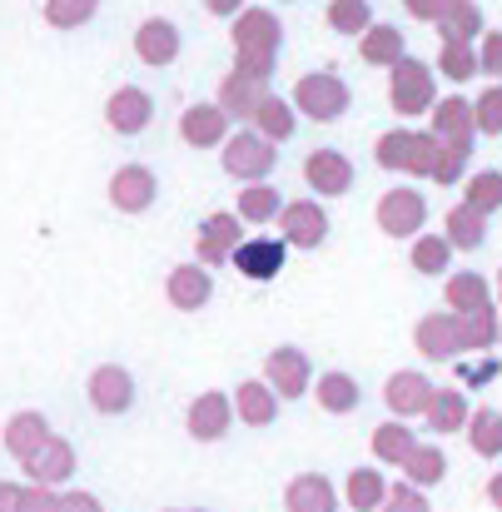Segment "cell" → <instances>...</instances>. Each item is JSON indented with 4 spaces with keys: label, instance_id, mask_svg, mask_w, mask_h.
<instances>
[{
    "label": "cell",
    "instance_id": "6da1fadb",
    "mask_svg": "<svg viewBox=\"0 0 502 512\" xmlns=\"http://www.w3.org/2000/svg\"><path fill=\"white\" fill-rule=\"evenodd\" d=\"M279 35H284V25H279L269 10H244L239 25H234V55H239V70H249V75H269V65L279 60Z\"/></svg>",
    "mask_w": 502,
    "mask_h": 512
},
{
    "label": "cell",
    "instance_id": "7a4b0ae2",
    "mask_svg": "<svg viewBox=\"0 0 502 512\" xmlns=\"http://www.w3.org/2000/svg\"><path fill=\"white\" fill-rule=\"evenodd\" d=\"M294 110L319 120V125H334L338 115L348 110V85L338 80L334 70H314L294 85Z\"/></svg>",
    "mask_w": 502,
    "mask_h": 512
},
{
    "label": "cell",
    "instance_id": "3957f363",
    "mask_svg": "<svg viewBox=\"0 0 502 512\" xmlns=\"http://www.w3.org/2000/svg\"><path fill=\"white\" fill-rule=\"evenodd\" d=\"M85 398L100 418H125L135 408V373L125 363H100L90 378H85Z\"/></svg>",
    "mask_w": 502,
    "mask_h": 512
},
{
    "label": "cell",
    "instance_id": "277c9868",
    "mask_svg": "<svg viewBox=\"0 0 502 512\" xmlns=\"http://www.w3.org/2000/svg\"><path fill=\"white\" fill-rule=\"evenodd\" d=\"M224 155V174H234V179H249V184H259L264 174L279 165V155H274V140H264L259 130H249V135H234V140H224L219 145Z\"/></svg>",
    "mask_w": 502,
    "mask_h": 512
},
{
    "label": "cell",
    "instance_id": "5b68a950",
    "mask_svg": "<svg viewBox=\"0 0 502 512\" xmlns=\"http://www.w3.org/2000/svg\"><path fill=\"white\" fill-rule=\"evenodd\" d=\"M284 259H289V244H284V234L279 239H239V249L229 254V264L244 274V279H254V284H269V279H279L284 274Z\"/></svg>",
    "mask_w": 502,
    "mask_h": 512
},
{
    "label": "cell",
    "instance_id": "8992f818",
    "mask_svg": "<svg viewBox=\"0 0 502 512\" xmlns=\"http://www.w3.org/2000/svg\"><path fill=\"white\" fill-rule=\"evenodd\" d=\"M25 478L30 483H45V488H65L70 478H75V443L70 438H60V433H50L25 463Z\"/></svg>",
    "mask_w": 502,
    "mask_h": 512
},
{
    "label": "cell",
    "instance_id": "52a82bcc",
    "mask_svg": "<svg viewBox=\"0 0 502 512\" xmlns=\"http://www.w3.org/2000/svg\"><path fill=\"white\" fill-rule=\"evenodd\" d=\"M155 199H160V179L150 165H120L110 174V204L120 214H145L155 209Z\"/></svg>",
    "mask_w": 502,
    "mask_h": 512
},
{
    "label": "cell",
    "instance_id": "ba28073f",
    "mask_svg": "<svg viewBox=\"0 0 502 512\" xmlns=\"http://www.w3.org/2000/svg\"><path fill=\"white\" fill-rule=\"evenodd\" d=\"M150 120H155V100H150V90H140V85H120V90H110V100H105V125H110L115 135H145Z\"/></svg>",
    "mask_w": 502,
    "mask_h": 512
},
{
    "label": "cell",
    "instance_id": "9c48e42d",
    "mask_svg": "<svg viewBox=\"0 0 502 512\" xmlns=\"http://www.w3.org/2000/svg\"><path fill=\"white\" fill-rule=\"evenodd\" d=\"M229 423H234V398L219 393V388L199 393V398L189 403V413H184V428H189L194 443H219V438L229 433Z\"/></svg>",
    "mask_w": 502,
    "mask_h": 512
},
{
    "label": "cell",
    "instance_id": "30bf717a",
    "mask_svg": "<svg viewBox=\"0 0 502 512\" xmlns=\"http://www.w3.org/2000/svg\"><path fill=\"white\" fill-rule=\"evenodd\" d=\"M165 299L179 314H199L209 299H214V274L194 259V264H174L165 279Z\"/></svg>",
    "mask_w": 502,
    "mask_h": 512
},
{
    "label": "cell",
    "instance_id": "8fae6325",
    "mask_svg": "<svg viewBox=\"0 0 502 512\" xmlns=\"http://www.w3.org/2000/svg\"><path fill=\"white\" fill-rule=\"evenodd\" d=\"M179 50H184V35H179V25H174V20H165V15L140 20V30H135V55H140V65L165 70V65L179 60Z\"/></svg>",
    "mask_w": 502,
    "mask_h": 512
},
{
    "label": "cell",
    "instance_id": "7c38bea8",
    "mask_svg": "<svg viewBox=\"0 0 502 512\" xmlns=\"http://www.w3.org/2000/svg\"><path fill=\"white\" fill-rule=\"evenodd\" d=\"M279 234H284V244H294V249H319V244L329 239V214H324L314 199L284 204V209H279Z\"/></svg>",
    "mask_w": 502,
    "mask_h": 512
},
{
    "label": "cell",
    "instance_id": "4fadbf2b",
    "mask_svg": "<svg viewBox=\"0 0 502 512\" xmlns=\"http://www.w3.org/2000/svg\"><path fill=\"white\" fill-rule=\"evenodd\" d=\"M264 383L279 398H304V388H309V358H304V348H294V343L274 348L264 358Z\"/></svg>",
    "mask_w": 502,
    "mask_h": 512
},
{
    "label": "cell",
    "instance_id": "5bb4252c",
    "mask_svg": "<svg viewBox=\"0 0 502 512\" xmlns=\"http://www.w3.org/2000/svg\"><path fill=\"white\" fill-rule=\"evenodd\" d=\"M388 95H393V110H398V115H418V110L433 100V75H428V65H418V60L403 55V60L393 65Z\"/></svg>",
    "mask_w": 502,
    "mask_h": 512
},
{
    "label": "cell",
    "instance_id": "9a60e30c",
    "mask_svg": "<svg viewBox=\"0 0 502 512\" xmlns=\"http://www.w3.org/2000/svg\"><path fill=\"white\" fill-rule=\"evenodd\" d=\"M179 140L194 145V150L224 145V140H229V115H224V105H219V100H214V105H189V110L179 115Z\"/></svg>",
    "mask_w": 502,
    "mask_h": 512
},
{
    "label": "cell",
    "instance_id": "2e32d148",
    "mask_svg": "<svg viewBox=\"0 0 502 512\" xmlns=\"http://www.w3.org/2000/svg\"><path fill=\"white\" fill-rule=\"evenodd\" d=\"M45 438H50V418H45L40 408H20V413H10L5 428H0V448H5L15 463H25Z\"/></svg>",
    "mask_w": 502,
    "mask_h": 512
},
{
    "label": "cell",
    "instance_id": "e0dca14e",
    "mask_svg": "<svg viewBox=\"0 0 502 512\" xmlns=\"http://www.w3.org/2000/svg\"><path fill=\"white\" fill-rule=\"evenodd\" d=\"M433 393H438V388H433L423 373H413V368H403V373H393V378L383 383V403H388V413H398V418L428 413Z\"/></svg>",
    "mask_w": 502,
    "mask_h": 512
},
{
    "label": "cell",
    "instance_id": "ac0fdd59",
    "mask_svg": "<svg viewBox=\"0 0 502 512\" xmlns=\"http://www.w3.org/2000/svg\"><path fill=\"white\" fill-rule=\"evenodd\" d=\"M418 224H423V194L418 189H393V194L378 199V229L383 234L403 239V234H418Z\"/></svg>",
    "mask_w": 502,
    "mask_h": 512
},
{
    "label": "cell",
    "instance_id": "d6986e66",
    "mask_svg": "<svg viewBox=\"0 0 502 512\" xmlns=\"http://www.w3.org/2000/svg\"><path fill=\"white\" fill-rule=\"evenodd\" d=\"M234 249H239V214H209L199 224V264L219 269V264H229Z\"/></svg>",
    "mask_w": 502,
    "mask_h": 512
},
{
    "label": "cell",
    "instance_id": "ffe728a7",
    "mask_svg": "<svg viewBox=\"0 0 502 512\" xmlns=\"http://www.w3.org/2000/svg\"><path fill=\"white\" fill-rule=\"evenodd\" d=\"M264 95H269L264 75H249V70H234V75L219 85V105H224L229 120H254V110L264 105Z\"/></svg>",
    "mask_w": 502,
    "mask_h": 512
},
{
    "label": "cell",
    "instance_id": "44dd1931",
    "mask_svg": "<svg viewBox=\"0 0 502 512\" xmlns=\"http://www.w3.org/2000/svg\"><path fill=\"white\" fill-rule=\"evenodd\" d=\"M234 413H239V423H249V428H269V423L279 418V393H274L264 378H249V383L234 388Z\"/></svg>",
    "mask_w": 502,
    "mask_h": 512
},
{
    "label": "cell",
    "instance_id": "7402d4cb",
    "mask_svg": "<svg viewBox=\"0 0 502 512\" xmlns=\"http://www.w3.org/2000/svg\"><path fill=\"white\" fill-rule=\"evenodd\" d=\"M284 508L289 512H338V493L324 473H299L284 488Z\"/></svg>",
    "mask_w": 502,
    "mask_h": 512
},
{
    "label": "cell",
    "instance_id": "603a6c76",
    "mask_svg": "<svg viewBox=\"0 0 502 512\" xmlns=\"http://www.w3.org/2000/svg\"><path fill=\"white\" fill-rule=\"evenodd\" d=\"M304 179L314 184V194H348L353 165H348L338 150H314V155L304 160Z\"/></svg>",
    "mask_w": 502,
    "mask_h": 512
},
{
    "label": "cell",
    "instance_id": "cb8c5ba5",
    "mask_svg": "<svg viewBox=\"0 0 502 512\" xmlns=\"http://www.w3.org/2000/svg\"><path fill=\"white\" fill-rule=\"evenodd\" d=\"M428 140H418V135H383L378 140V165H398V170H433V160H428Z\"/></svg>",
    "mask_w": 502,
    "mask_h": 512
},
{
    "label": "cell",
    "instance_id": "d4e9b609",
    "mask_svg": "<svg viewBox=\"0 0 502 512\" xmlns=\"http://www.w3.org/2000/svg\"><path fill=\"white\" fill-rule=\"evenodd\" d=\"M343 498H348L353 512H378L383 498H388V478L378 468H353L348 483H343Z\"/></svg>",
    "mask_w": 502,
    "mask_h": 512
},
{
    "label": "cell",
    "instance_id": "484cf974",
    "mask_svg": "<svg viewBox=\"0 0 502 512\" xmlns=\"http://www.w3.org/2000/svg\"><path fill=\"white\" fill-rule=\"evenodd\" d=\"M314 398H319L324 413H353V408L363 403L358 378H348V373H324V378L314 383Z\"/></svg>",
    "mask_w": 502,
    "mask_h": 512
},
{
    "label": "cell",
    "instance_id": "4316f807",
    "mask_svg": "<svg viewBox=\"0 0 502 512\" xmlns=\"http://www.w3.org/2000/svg\"><path fill=\"white\" fill-rule=\"evenodd\" d=\"M358 50H363L368 65H388V70H393V65L403 60V30H393V25H368Z\"/></svg>",
    "mask_w": 502,
    "mask_h": 512
},
{
    "label": "cell",
    "instance_id": "83f0119b",
    "mask_svg": "<svg viewBox=\"0 0 502 512\" xmlns=\"http://www.w3.org/2000/svg\"><path fill=\"white\" fill-rule=\"evenodd\" d=\"M254 125H259V135L264 140H289L294 130H299V120H294V105L289 100H279V95H264V105L254 110Z\"/></svg>",
    "mask_w": 502,
    "mask_h": 512
},
{
    "label": "cell",
    "instance_id": "f1b7e54d",
    "mask_svg": "<svg viewBox=\"0 0 502 512\" xmlns=\"http://www.w3.org/2000/svg\"><path fill=\"white\" fill-rule=\"evenodd\" d=\"M423 418L433 423V433H463V428H468V403H463V393H453V388H438Z\"/></svg>",
    "mask_w": 502,
    "mask_h": 512
},
{
    "label": "cell",
    "instance_id": "f546056e",
    "mask_svg": "<svg viewBox=\"0 0 502 512\" xmlns=\"http://www.w3.org/2000/svg\"><path fill=\"white\" fill-rule=\"evenodd\" d=\"M468 443H473V453H483V458H502V413L498 408H478V413L468 418Z\"/></svg>",
    "mask_w": 502,
    "mask_h": 512
},
{
    "label": "cell",
    "instance_id": "4dcf8cb0",
    "mask_svg": "<svg viewBox=\"0 0 502 512\" xmlns=\"http://www.w3.org/2000/svg\"><path fill=\"white\" fill-rule=\"evenodd\" d=\"M403 473H408L413 488H438V483L448 478V458H443L438 448H413V453L403 458Z\"/></svg>",
    "mask_w": 502,
    "mask_h": 512
},
{
    "label": "cell",
    "instance_id": "1f68e13d",
    "mask_svg": "<svg viewBox=\"0 0 502 512\" xmlns=\"http://www.w3.org/2000/svg\"><path fill=\"white\" fill-rule=\"evenodd\" d=\"M45 25L50 30H80L100 15V0H45Z\"/></svg>",
    "mask_w": 502,
    "mask_h": 512
},
{
    "label": "cell",
    "instance_id": "d6a6232c",
    "mask_svg": "<svg viewBox=\"0 0 502 512\" xmlns=\"http://www.w3.org/2000/svg\"><path fill=\"white\" fill-rule=\"evenodd\" d=\"M279 209H284V199H279V189H269L264 179L239 194V219H244V224H269Z\"/></svg>",
    "mask_w": 502,
    "mask_h": 512
},
{
    "label": "cell",
    "instance_id": "836d02e7",
    "mask_svg": "<svg viewBox=\"0 0 502 512\" xmlns=\"http://www.w3.org/2000/svg\"><path fill=\"white\" fill-rule=\"evenodd\" d=\"M413 448H418V443H413V433H408L403 423L373 428V458H378V463H398V468H403V458H408Z\"/></svg>",
    "mask_w": 502,
    "mask_h": 512
},
{
    "label": "cell",
    "instance_id": "e575fe53",
    "mask_svg": "<svg viewBox=\"0 0 502 512\" xmlns=\"http://www.w3.org/2000/svg\"><path fill=\"white\" fill-rule=\"evenodd\" d=\"M329 25L338 35H363L373 25V10H368V0H334L329 5Z\"/></svg>",
    "mask_w": 502,
    "mask_h": 512
},
{
    "label": "cell",
    "instance_id": "d590c367",
    "mask_svg": "<svg viewBox=\"0 0 502 512\" xmlns=\"http://www.w3.org/2000/svg\"><path fill=\"white\" fill-rule=\"evenodd\" d=\"M418 348H423L428 358H448V353L458 348L453 324H443V319H423V324H418Z\"/></svg>",
    "mask_w": 502,
    "mask_h": 512
},
{
    "label": "cell",
    "instance_id": "8d00e7d4",
    "mask_svg": "<svg viewBox=\"0 0 502 512\" xmlns=\"http://www.w3.org/2000/svg\"><path fill=\"white\" fill-rule=\"evenodd\" d=\"M448 249H453L448 239H433V234L418 239V244H413V269H418V274H443V269H448Z\"/></svg>",
    "mask_w": 502,
    "mask_h": 512
},
{
    "label": "cell",
    "instance_id": "74e56055",
    "mask_svg": "<svg viewBox=\"0 0 502 512\" xmlns=\"http://www.w3.org/2000/svg\"><path fill=\"white\" fill-rule=\"evenodd\" d=\"M448 234H453V244L478 249V244H483V219H478L473 209H458V214L448 219Z\"/></svg>",
    "mask_w": 502,
    "mask_h": 512
},
{
    "label": "cell",
    "instance_id": "f35d334b",
    "mask_svg": "<svg viewBox=\"0 0 502 512\" xmlns=\"http://www.w3.org/2000/svg\"><path fill=\"white\" fill-rule=\"evenodd\" d=\"M378 512H428V498H423V488L398 483V488H388V498H383Z\"/></svg>",
    "mask_w": 502,
    "mask_h": 512
},
{
    "label": "cell",
    "instance_id": "ab89813d",
    "mask_svg": "<svg viewBox=\"0 0 502 512\" xmlns=\"http://www.w3.org/2000/svg\"><path fill=\"white\" fill-rule=\"evenodd\" d=\"M20 512H60V488H45V483H25Z\"/></svg>",
    "mask_w": 502,
    "mask_h": 512
},
{
    "label": "cell",
    "instance_id": "60d3db41",
    "mask_svg": "<svg viewBox=\"0 0 502 512\" xmlns=\"http://www.w3.org/2000/svg\"><path fill=\"white\" fill-rule=\"evenodd\" d=\"M478 125H483L488 135H498V130H502V90L483 95V105H478Z\"/></svg>",
    "mask_w": 502,
    "mask_h": 512
},
{
    "label": "cell",
    "instance_id": "b9f144b4",
    "mask_svg": "<svg viewBox=\"0 0 502 512\" xmlns=\"http://www.w3.org/2000/svg\"><path fill=\"white\" fill-rule=\"evenodd\" d=\"M60 512H105V503H100L95 493L75 488V493H60Z\"/></svg>",
    "mask_w": 502,
    "mask_h": 512
},
{
    "label": "cell",
    "instance_id": "7bdbcfd3",
    "mask_svg": "<svg viewBox=\"0 0 502 512\" xmlns=\"http://www.w3.org/2000/svg\"><path fill=\"white\" fill-rule=\"evenodd\" d=\"M448 299H453V304H478V299H483V284H478V279H453Z\"/></svg>",
    "mask_w": 502,
    "mask_h": 512
},
{
    "label": "cell",
    "instance_id": "ee69618b",
    "mask_svg": "<svg viewBox=\"0 0 502 512\" xmlns=\"http://www.w3.org/2000/svg\"><path fill=\"white\" fill-rule=\"evenodd\" d=\"M20 498H25V483L0 478V512H20Z\"/></svg>",
    "mask_w": 502,
    "mask_h": 512
},
{
    "label": "cell",
    "instance_id": "f6af8a7d",
    "mask_svg": "<svg viewBox=\"0 0 502 512\" xmlns=\"http://www.w3.org/2000/svg\"><path fill=\"white\" fill-rule=\"evenodd\" d=\"M408 10L413 15H438V10H448V0H408Z\"/></svg>",
    "mask_w": 502,
    "mask_h": 512
},
{
    "label": "cell",
    "instance_id": "bcb514c9",
    "mask_svg": "<svg viewBox=\"0 0 502 512\" xmlns=\"http://www.w3.org/2000/svg\"><path fill=\"white\" fill-rule=\"evenodd\" d=\"M204 10L209 15H234V10H244V0H204Z\"/></svg>",
    "mask_w": 502,
    "mask_h": 512
},
{
    "label": "cell",
    "instance_id": "7dc6e473",
    "mask_svg": "<svg viewBox=\"0 0 502 512\" xmlns=\"http://www.w3.org/2000/svg\"><path fill=\"white\" fill-rule=\"evenodd\" d=\"M483 60H488V70H502V35H493V40H488Z\"/></svg>",
    "mask_w": 502,
    "mask_h": 512
},
{
    "label": "cell",
    "instance_id": "c3c4849f",
    "mask_svg": "<svg viewBox=\"0 0 502 512\" xmlns=\"http://www.w3.org/2000/svg\"><path fill=\"white\" fill-rule=\"evenodd\" d=\"M488 503L502 512V473H493V483H488Z\"/></svg>",
    "mask_w": 502,
    "mask_h": 512
},
{
    "label": "cell",
    "instance_id": "681fc988",
    "mask_svg": "<svg viewBox=\"0 0 502 512\" xmlns=\"http://www.w3.org/2000/svg\"><path fill=\"white\" fill-rule=\"evenodd\" d=\"M169 512H179V508H169ZM194 512H204V508H194Z\"/></svg>",
    "mask_w": 502,
    "mask_h": 512
}]
</instances>
